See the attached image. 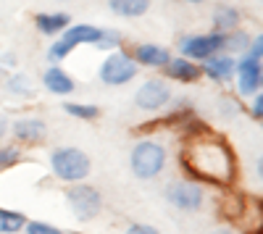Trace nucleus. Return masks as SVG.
I'll use <instances>...</instances> for the list:
<instances>
[{
  "label": "nucleus",
  "mask_w": 263,
  "mask_h": 234,
  "mask_svg": "<svg viewBox=\"0 0 263 234\" xmlns=\"http://www.w3.org/2000/svg\"><path fill=\"white\" fill-rule=\"evenodd\" d=\"M182 158H184V168L197 179H205L213 184H229L234 177V155L213 134L190 137Z\"/></svg>",
  "instance_id": "1"
},
{
  "label": "nucleus",
  "mask_w": 263,
  "mask_h": 234,
  "mask_svg": "<svg viewBox=\"0 0 263 234\" xmlns=\"http://www.w3.org/2000/svg\"><path fill=\"white\" fill-rule=\"evenodd\" d=\"M50 166L58 179L63 182H79L90 174V158H87L82 150L77 147H61V150L53 153Z\"/></svg>",
  "instance_id": "2"
},
{
  "label": "nucleus",
  "mask_w": 263,
  "mask_h": 234,
  "mask_svg": "<svg viewBox=\"0 0 263 234\" xmlns=\"http://www.w3.org/2000/svg\"><path fill=\"white\" fill-rule=\"evenodd\" d=\"M163 163H166V150L158 142L145 140L132 150V171L140 179H153L156 174H161Z\"/></svg>",
  "instance_id": "3"
},
{
  "label": "nucleus",
  "mask_w": 263,
  "mask_h": 234,
  "mask_svg": "<svg viewBox=\"0 0 263 234\" xmlns=\"http://www.w3.org/2000/svg\"><path fill=\"white\" fill-rule=\"evenodd\" d=\"M103 37V29L98 27H90V24H79V27H71V29H66L63 37L55 42V45L50 48V58L53 61H61L66 58L77 45H98V40Z\"/></svg>",
  "instance_id": "4"
},
{
  "label": "nucleus",
  "mask_w": 263,
  "mask_h": 234,
  "mask_svg": "<svg viewBox=\"0 0 263 234\" xmlns=\"http://www.w3.org/2000/svg\"><path fill=\"white\" fill-rule=\"evenodd\" d=\"M137 76V61L126 53H114L103 61L100 79L105 84H126L129 79Z\"/></svg>",
  "instance_id": "5"
},
{
  "label": "nucleus",
  "mask_w": 263,
  "mask_h": 234,
  "mask_svg": "<svg viewBox=\"0 0 263 234\" xmlns=\"http://www.w3.org/2000/svg\"><path fill=\"white\" fill-rule=\"evenodd\" d=\"M69 205H71V210L77 213V219L87 221V219H95L100 213L103 200H100V192H98L95 187L77 184V187L69 189Z\"/></svg>",
  "instance_id": "6"
},
{
  "label": "nucleus",
  "mask_w": 263,
  "mask_h": 234,
  "mask_svg": "<svg viewBox=\"0 0 263 234\" xmlns=\"http://www.w3.org/2000/svg\"><path fill=\"white\" fill-rule=\"evenodd\" d=\"M224 48V34L221 32H213V34H197V37H187L182 40V55H190V58H211V55H218V50Z\"/></svg>",
  "instance_id": "7"
},
{
  "label": "nucleus",
  "mask_w": 263,
  "mask_h": 234,
  "mask_svg": "<svg viewBox=\"0 0 263 234\" xmlns=\"http://www.w3.org/2000/svg\"><path fill=\"white\" fill-rule=\"evenodd\" d=\"M168 98H171V92H168V84L166 82L147 79L142 87L137 90L135 103L140 105V108H145V111H158V108H163V105L168 103Z\"/></svg>",
  "instance_id": "8"
},
{
  "label": "nucleus",
  "mask_w": 263,
  "mask_h": 234,
  "mask_svg": "<svg viewBox=\"0 0 263 234\" xmlns=\"http://www.w3.org/2000/svg\"><path fill=\"white\" fill-rule=\"evenodd\" d=\"M166 198L182 210H197L203 205V189L192 182H177L166 189Z\"/></svg>",
  "instance_id": "9"
},
{
  "label": "nucleus",
  "mask_w": 263,
  "mask_h": 234,
  "mask_svg": "<svg viewBox=\"0 0 263 234\" xmlns=\"http://www.w3.org/2000/svg\"><path fill=\"white\" fill-rule=\"evenodd\" d=\"M239 92L242 95H258L260 90V61L245 55L242 61H239Z\"/></svg>",
  "instance_id": "10"
},
{
  "label": "nucleus",
  "mask_w": 263,
  "mask_h": 234,
  "mask_svg": "<svg viewBox=\"0 0 263 234\" xmlns=\"http://www.w3.org/2000/svg\"><path fill=\"white\" fill-rule=\"evenodd\" d=\"M205 61H208L205 63V74L208 76H213L218 82L232 79V74H234V58L232 55H211Z\"/></svg>",
  "instance_id": "11"
},
{
  "label": "nucleus",
  "mask_w": 263,
  "mask_h": 234,
  "mask_svg": "<svg viewBox=\"0 0 263 234\" xmlns=\"http://www.w3.org/2000/svg\"><path fill=\"white\" fill-rule=\"evenodd\" d=\"M166 71H168L171 79H179V82H195L200 76V69H197L195 63H190L187 58H171L166 63Z\"/></svg>",
  "instance_id": "12"
},
{
  "label": "nucleus",
  "mask_w": 263,
  "mask_h": 234,
  "mask_svg": "<svg viewBox=\"0 0 263 234\" xmlns=\"http://www.w3.org/2000/svg\"><path fill=\"white\" fill-rule=\"evenodd\" d=\"M42 82H45V87H48L50 92H55V95H69V92L74 90L71 76L66 74L63 69H48L45 76H42Z\"/></svg>",
  "instance_id": "13"
},
{
  "label": "nucleus",
  "mask_w": 263,
  "mask_h": 234,
  "mask_svg": "<svg viewBox=\"0 0 263 234\" xmlns=\"http://www.w3.org/2000/svg\"><path fill=\"white\" fill-rule=\"evenodd\" d=\"M135 58L140 63H145V66H166V63L171 61L168 50L161 48V45H140L135 50Z\"/></svg>",
  "instance_id": "14"
},
{
  "label": "nucleus",
  "mask_w": 263,
  "mask_h": 234,
  "mask_svg": "<svg viewBox=\"0 0 263 234\" xmlns=\"http://www.w3.org/2000/svg\"><path fill=\"white\" fill-rule=\"evenodd\" d=\"M13 134L18 140H24V142H37V140L45 137V124H42L40 119H21L13 126Z\"/></svg>",
  "instance_id": "15"
},
{
  "label": "nucleus",
  "mask_w": 263,
  "mask_h": 234,
  "mask_svg": "<svg viewBox=\"0 0 263 234\" xmlns=\"http://www.w3.org/2000/svg\"><path fill=\"white\" fill-rule=\"evenodd\" d=\"M34 24L42 34H58L61 29L69 27V13H40Z\"/></svg>",
  "instance_id": "16"
},
{
  "label": "nucleus",
  "mask_w": 263,
  "mask_h": 234,
  "mask_svg": "<svg viewBox=\"0 0 263 234\" xmlns=\"http://www.w3.org/2000/svg\"><path fill=\"white\" fill-rule=\"evenodd\" d=\"M114 13L119 16H129V18H137L142 13H147L150 8V0H108Z\"/></svg>",
  "instance_id": "17"
},
{
  "label": "nucleus",
  "mask_w": 263,
  "mask_h": 234,
  "mask_svg": "<svg viewBox=\"0 0 263 234\" xmlns=\"http://www.w3.org/2000/svg\"><path fill=\"white\" fill-rule=\"evenodd\" d=\"M213 24H216V29L218 32H232L237 24H239V13L234 11V8H218L216 13H213Z\"/></svg>",
  "instance_id": "18"
},
{
  "label": "nucleus",
  "mask_w": 263,
  "mask_h": 234,
  "mask_svg": "<svg viewBox=\"0 0 263 234\" xmlns=\"http://www.w3.org/2000/svg\"><path fill=\"white\" fill-rule=\"evenodd\" d=\"M24 224H27L24 213H13V210L0 208V231H3V234H13V231H18Z\"/></svg>",
  "instance_id": "19"
},
{
  "label": "nucleus",
  "mask_w": 263,
  "mask_h": 234,
  "mask_svg": "<svg viewBox=\"0 0 263 234\" xmlns=\"http://www.w3.org/2000/svg\"><path fill=\"white\" fill-rule=\"evenodd\" d=\"M66 113H71L77 119H98V108L95 105H79V103H66Z\"/></svg>",
  "instance_id": "20"
},
{
  "label": "nucleus",
  "mask_w": 263,
  "mask_h": 234,
  "mask_svg": "<svg viewBox=\"0 0 263 234\" xmlns=\"http://www.w3.org/2000/svg\"><path fill=\"white\" fill-rule=\"evenodd\" d=\"M248 34H242V32H234V34H224V48H229L232 53L234 50H239V48H245L248 45Z\"/></svg>",
  "instance_id": "21"
},
{
  "label": "nucleus",
  "mask_w": 263,
  "mask_h": 234,
  "mask_svg": "<svg viewBox=\"0 0 263 234\" xmlns=\"http://www.w3.org/2000/svg\"><path fill=\"white\" fill-rule=\"evenodd\" d=\"M16 161H18V150H16V147H0V171L8 168V166H13Z\"/></svg>",
  "instance_id": "22"
},
{
  "label": "nucleus",
  "mask_w": 263,
  "mask_h": 234,
  "mask_svg": "<svg viewBox=\"0 0 263 234\" xmlns=\"http://www.w3.org/2000/svg\"><path fill=\"white\" fill-rule=\"evenodd\" d=\"M239 213H242V203H239L237 198H227L224 200V216L227 219H237Z\"/></svg>",
  "instance_id": "23"
},
{
  "label": "nucleus",
  "mask_w": 263,
  "mask_h": 234,
  "mask_svg": "<svg viewBox=\"0 0 263 234\" xmlns=\"http://www.w3.org/2000/svg\"><path fill=\"white\" fill-rule=\"evenodd\" d=\"M11 90L13 92H24V95H32V84H29V79L21 74V76H13L11 79Z\"/></svg>",
  "instance_id": "24"
},
{
  "label": "nucleus",
  "mask_w": 263,
  "mask_h": 234,
  "mask_svg": "<svg viewBox=\"0 0 263 234\" xmlns=\"http://www.w3.org/2000/svg\"><path fill=\"white\" fill-rule=\"evenodd\" d=\"M27 231H29V234H61L55 226L42 224V221H32V224H27Z\"/></svg>",
  "instance_id": "25"
},
{
  "label": "nucleus",
  "mask_w": 263,
  "mask_h": 234,
  "mask_svg": "<svg viewBox=\"0 0 263 234\" xmlns=\"http://www.w3.org/2000/svg\"><path fill=\"white\" fill-rule=\"evenodd\" d=\"M126 234H158V231L153 226H147V224H135V226L126 229Z\"/></svg>",
  "instance_id": "26"
},
{
  "label": "nucleus",
  "mask_w": 263,
  "mask_h": 234,
  "mask_svg": "<svg viewBox=\"0 0 263 234\" xmlns=\"http://www.w3.org/2000/svg\"><path fill=\"white\" fill-rule=\"evenodd\" d=\"M248 55L255 58V61H260V55H263V40H260V37L253 40V45H250V53H248Z\"/></svg>",
  "instance_id": "27"
},
{
  "label": "nucleus",
  "mask_w": 263,
  "mask_h": 234,
  "mask_svg": "<svg viewBox=\"0 0 263 234\" xmlns=\"http://www.w3.org/2000/svg\"><path fill=\"white\" fill-rule=\"evenodd\" d=\"M253 116H255V119H260V116H263V98H260V95H255V105H253Z\"/></svg>",
  "instance_id": "28"
},
{
  "label": "nucleus",
  "mask_w": 263,
  "mask_h": 234,
  "mask_svg": "<svg viewBox=\"0 0 263 234\" xmlns=\"http://www.w3.org/2000/svg\"><path fill=\"white\" fill-rule=\"evenodd\" d=\"M3 132H6V121L0 119V137H3Z\"/></svg>",
  "instance_id": "29"
},
{
  "label": "nucleus",
  "mask_w": 263,
  "mask_h": 234,
  "mask_svg": "<svg viewBox=\"0 0 263 234\" xmlns=\"http://www.w3.org/2000/svg\"><path fill=\"white\" fill-rule=\"evenodd\" d=\"M190 3H200V0H190Z\"/></svg>",
  "instance_id": "30"
},
{
  "label": "nucleus",
  "mask_w": 263,
  "mask_h": 234,
  "mask_svg": "<svg viewBox=\"0 0 263 234\" xmlns=\"http://www.w3.org/2000/svg\"><path fill=\"white\" fill-rule=\"evenodd\" d=\"M255 234H263V229H258V231H255Z\"/></svg>",
  "instance_id": "31"
},
{
  "label": "nucleus",
  "mask_w": 263,
  "mask_h": 234,
  "mask_svg": "<svg viewBox=\"0 0 263 234\" xmlns=\"http://www.w3.org/2000/svg\"><path fill=\"white\" fill-rule=\"evenodd\" d=\"M218 234H227V231H218Z\"/></svg>",
  "instance_id": "32"
}]
</instances>
